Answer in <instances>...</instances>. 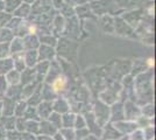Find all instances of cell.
<instances>
[{
  "instance_id": "obj_1",
  "label": "cell",
  "mask_w": 156,
  "mask_h": 140,
  "mask_svg": "<svg viewBox=\"0 0 156 140\" xmlns=\"http://www.w3.org/2000/svg\"><path fill=\"white\" fill-rule=\"evenodd\" d=\"M1 140H5V139H1Z\"/></svg>"
}]
</instances>
